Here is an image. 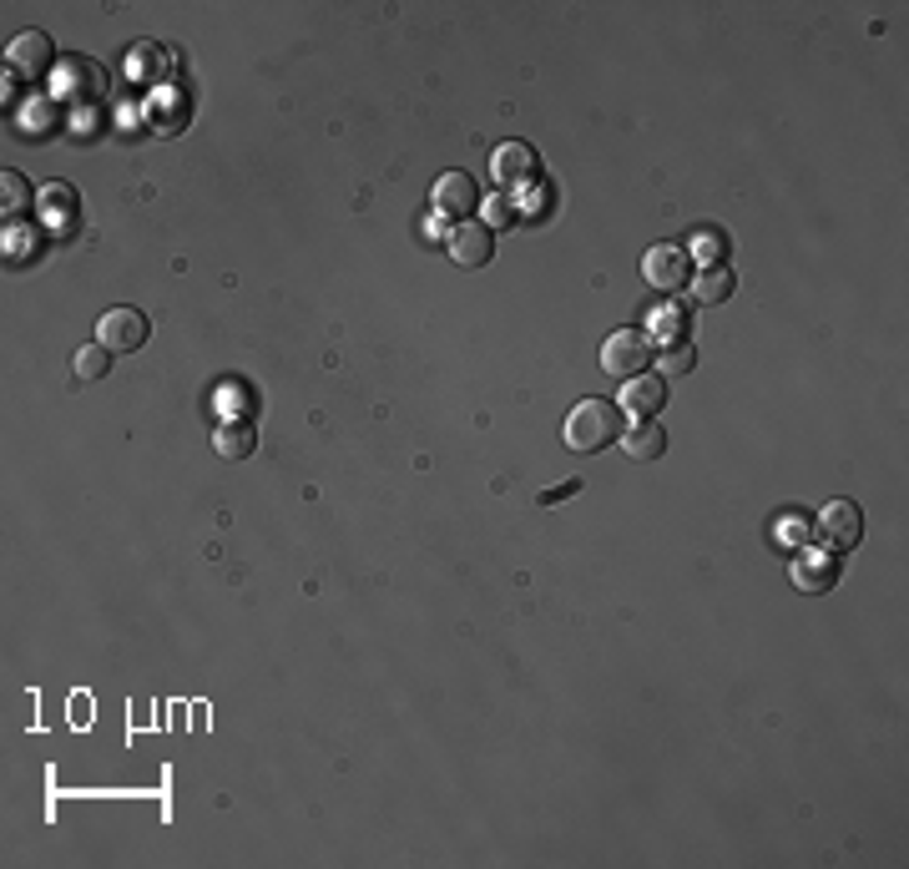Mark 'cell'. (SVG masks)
Listing matches in <instances>:
<instances>
[{
	"label": "cell",
	"instance_id": "obj_20",
	"mask_svg": "<svg viewBox=\"0 0 909 869\" xmlns=\"http://www.w3.org/2000/svg\"><path fill=\"white\" fill-rule=\"evenodd\" d=\"M0 197H5V213H11V207H26V197H30L26 177H21V172H0Z\"/></svg>",
	"mask_w": 909,
	"mask_h": 869
},
{
	"label": "cell",
	"instance_id": "obj_9",
	"mask_svg": "<svg viewBox=\"0 0 909 869\" xmlns=\"http://www.w3.org/2000/svg\"><path fill=\"white\" fill-rule=\"evenodd\" d=\"M56 91H66V97H76V102H91V97H102V91H106V76H102L97 61L72 56V61H61Z\"/></svg>",
	"mask_w": 909,
	"mask_h": 869
},
{
	"label": "cell",
	"instance_id": "obj_15",
	"mask_svg": "<svg viewBox=\"0 0 909 869\" xmlns=\"http://www.w3.org/2000/svg\"><path fill=\"white\" fill-rule=\"evenodd\" d=\"M253 445H258V435H253V425H243V420H228V425L213 435V450H218L222 460H243L253 456Z\"/></svg>",
	"mask_w": 909,
	"mask_h": 869
},
{
	"label": "cell",
	"instance_id": "obj_16",
	"mask_svg": "<svg viewBox=\"0 0 909 869\" xmlns=\"http://www.w3.org/2000/svg\"><path fill=\"white\" fill-rule=\"evenodd\" d=\"M127 76L132 81H142V87H152L162 76V51L152 41H137V46H127Z\"/></svg>",
	"mask_w": 909,
	"mask_h": 869
},
{
	"label": "cell",
	"instance_id": "obj_19",
	"mask_svg": "<svg viewBox=\"0 0 909 869\" xmlns=\"http://www.w3.org/2000/svg\"><path fill=\"white\" fill-rule=\"evenodd\" d=\"M652 334L657 340H682L688 334V314H682V304H662V309H652Z\"/></svg>",
	"mask_w": 909,
	"mask_h": 869
},
{
	"label": "cell",
	"instance_id": "obj_13",
	"mask_svg": "<svg viewBox=\"0 0 909 869\" xmlns=\"http://www.w3.org/2000/svg\"><path fill=\"white\" fill-rule=\"evenodd\" d=\"M688 283H692V298H697V304H728L733 289H738V273H728L722 264H713V268H697Z\"/></svg>",
	"mask_w": 909,
	"mask_h": 869
},
{
	"label": "cell",
	"instance_id": "obj_12",
	"mask_svg": "<svg viewBox=\"0 0 909 869\" xmlns=\"http://www.w3.org/2000/svg\"><path fill=\"white\" fill-rule=\"evenodd\" d=\"M475 203H481V192H475V177L470 172H445L435 182V207L440 213H470Z\"/></svg>",
	"mask_w": 909,
	"mask_h": 869
},
{
	"label": "cell",
	"instance_id": "obj_7",
	"mask_svg": "<svg viewBox=\"0 0 909 869\" xmlns=\"http://www.w3.org/2000/svg\"><path fill=\"white\" fill-rule=\"evenodd\" d=\"M490 167H496V182H505V188H526V182L541 177V157H536L526 142H505V148H496L490 152Z\"/></svg>",
	"mask_w": 909,
	"mask_h": 869
},
{
	"label": "cell",
	"instance_id": "obj_1",
	"mask_svg": "<svg viewBox=\"0 0 909 869\" xmlns=\"http://www.w3.org/2000/svg\"><path fill=\"white\" fill-rule=\"evenodd\" d=\"M622 410H616L612 399H581L572 414H566V435L561 440L572 445V450H581V456H591V450H606V445L622 435Z\"/></svg>",
	"mask_w": 909,
	"mask_h": 869
},
{
	"label": "cell",
	"instance_id": "obj_21",
	"mask_svg": "<svg viewBox=\"0 0 909 869\" xmlns=\"http://www.w3.org/2000/svg\"><path fill=\"white\" fill-rule=\"evenodd\" d=\"M692 365H697V354H692L688 344L682 340L667 344V354H662V369H667V374H692Z\"/></svg>",
	"mask_w": 909,
	"mask_h": 869
},
{
	"label": "cell",
	"instance_id": "obj_24",
	"mask_svg": "<svg viewBox=\"0 0 909 869\" xmlns=\"http://www.w3.org/2000/svg\"><path fill=\"white\" fill-rule=\"evenodd\" d=\"M485 218H490V222H505V218H511V203H505V197H490V203H485Z\"/></svg>",
	"mask_w": 909,
	"mask_h": 869
},
{
	"label": "cell",
	"instance_id": "obj_6",
	"mask_svg": "<svg viewBox=\"0 0 909 869\" xmlns=\"http://www.w3.org/2000/svg\"><path fill=\"white\" fill-rule=\"evenodd\" d=\"M450 258L460 268H485L490 258H496V233L485 228V222H454V233H450Z\"/></svg>",
	"mask_w": 909,
	"mask_h": 869
},
{
	"label": "cell",
	"instance_id": "obj_17",
	"mask_svg": "<svg viewBox=\"0 0 909 869\" xmlns=\"http://www.w3.org/2000/svg\"><path fill=\"white\" fill-rule=\"evenodd\" d=\"M41 218L46 222H51V218H56V222H72L76 218V192L66 188V182H51V188L41 192Z\"/></svg>",
	"mask_w": 909,
	"mask_h": 869
},
{
	"label": "cell",
	"instance_id": "obj_23",
	"mask_svg": "<svg viewBox=\"0 0 909 869\" xmlns=\"http://www.w3.org/2000/svg\"><path fill=\"white\" fill-rule=\"evenodd\" d=\"M576 490H581V481H561V486L541 490V496H536V501H541V506H561V501H566V496H576Z\"/></svg>",
	"mask_w": 909,
	"mask_h": 869
},
{
	"label": "cell",
	"instance_id": "obj_25",
	"mask_svg": "<svg viewBox=\"0 0 909 869\" xmlns=\"http://www.w3.org/2000/svg\"><path fill=\"white\" fill-rule=\"evenodd\" d=\"M26 122H30V127H41V122H46V102H30V117Z\"/></svg>",
	"mask_w": 909,
	"mask_h": 869
},
{
	"label": "cell",
	"instance_id": "obj_14",
	"mask_svg": "<svg viewBox=\"0 0 909 869\" xmlns=\"http://www.w3.org/2000/svg\"><path fill=\"white\" fill-rule=\"evenodd\" d=\"M622 450H627L631 460H662V450H667V430L652 425V420H642V425L622 430Z\"/></svg>",
	"mask_w": 909,
	"mask_h": 869
},
{
	"label": "cell",
	"instance_id": "obj_2",
	"mask_svg": "<svg viewBox=\"0 0 909 869\" xmlns=\"http://www.w3.org/2000/svg\"><path fill=\"white\" fill-rule=\"evenodd\" d=\"M652 359V340H646L642 329H616L612 340L602 344V369L612 380H637Z\"/></svg>",
	"mask_w": 909,
	"mask_h": 869
},
{
	"label": "cell",
	"instance_id": "obj_8",
	"mask_svg": "<svg viewBox=\"0 0 909 869\" xmlns=\"http://www.w3.org/2000/svg\"><path fill=\"white\" fill-rule=\"evenodd\" d=\"M789 576L798 591H814V597H819V591H829L838 582V557H829V551H798Z\"/></svg>",
	"mask_w": 909,
	"mask_h": 869
},
{
	"label": "cell",
	"instance_id": "obj_4",
	"mask_svg": "<svg viewBox=\"0 0 909 869\" xmlns=\"http://www.w3.org/2000/svg\"><path fill=\"white\" fill-rule=\"evenodd\" d=\"M642 279L652 289H682L692 279V258L688 248H677V243H657V248L642 253Z\"/></svg>",
	"mask_w": 909,
	"mask_h": 869
},
{
	"label": "cell",
	"instance_id": "obj_5",
	"mask_svg": "<svg viewBox=\"0 0 909 869\" xmlns=\"http://www.w3.org/2000/svg\"><path fill=\"white\" fill-rule=\"evenodd\" d=\"M819 536L834 551H849V546H859V536H865V511L854 501H829L819 511Z\"/></svg>",
	"mask_w": 909,
	"mask_h": 869
},
{
	"label": "cell",
	"instance_id": "obj_18",
	"mask_svg": "<svg viewBox=\"0 0 909 869\" xmlns=\"http://www.w3.org/2000/svg\"><path fill=\"white\" fill-rule=\"evenodd\" d=\"M72 369H76V380H102L106 369H112V349L106 344H87V349H76Z\"/></svg>",
	"mask_w": 909,
	"mask_h": 869
},
{
	"label": "cell",
	"instance_id": "obj_11",
	"mask_svg": "<svg viewBox=\"0 0 909 869\" xmlns=\"http://www.w3.org/2000/svg\"><path fill=\"white\" fill-rule=\"evenodd\" d=\"M667 405V384L657 380V374H637V380H627V395H622V410L642 414V420H652V414Z\"/></svg>",
	"mask_w": 909,
	"mask_h": 869
},
{
	"label": "cell",
	"instance_id": "obj_10",
	"mask_svg": "<svg viewBox=\"0 0 909 869\" xmlns=\"http://www.w3.org/2000/svg\"><path fill=\"white\" fill-rule=\"evenodd\" d=\"M11 72L21 76H46L51 72V36L46 30H21L11 41Z\"/></svg>",
	"mask_w": 909,
	"mask_h": 869
},
{
	"label": "cell",
	"instance_id": "obj_3",
	"mask_svg": "<svg viewBox=\"0 0 909 869\" xmlns=\"http://www.w3.org/2000/svg\"><path fill=\"white\" fill-rule=\"evenodd\" d=\"M148 334H152V324H148V314H142V309H106L102 324H97V344H106L112 354L142 349Z\"/></svg>",
	"mask_w": 909,
	"mask_h": 869
},
{
	"label": "cell",
	"instance_id": "obj_22",
	"mask_svg": "<svg viewBox=\"0 0 909 869\" xmlns=\"http://www.w3.org/2000/svg\"><path fill=\"white\" fill-rule=\"evenodd\" d=\"M688 258H697L703 268H713L722 258V238L718 233H697V238H692V253H688Z\"/></svg>",
	"mask_w": 909,
	"mask_h": 869
}]
</instances>
